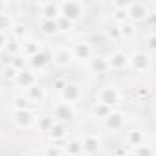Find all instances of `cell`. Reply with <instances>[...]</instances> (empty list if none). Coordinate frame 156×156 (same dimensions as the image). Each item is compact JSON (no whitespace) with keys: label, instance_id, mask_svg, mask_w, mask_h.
I'll use <instances>...</instances> for the list:
<instances>
[{"label":"cell","instance_id":"6da1fadb","mask_svg":"<svg viewBox=\"0 0 156 156\" xmlns=\"http://www.w3.org/2000/svg\"><path fill=\"white\" fill-rule=\"evenodd\" d=\"M59 13H61V17L68 19L70 22H75L85 15V6L81 2H61Z\"/></svg>","mask_w":156,"mask_h":156},{"label":"cell","instance_id":"7a4b0ae2","mask_svg":"<svg viewBox=\"0 0 156 156\" xmlns=\"http://www.w3.org/2000/svg\"><path fill=\"white\" fill-rule=\"evenodd\" d=\"M149 15V9L141 2H129L127 6V20L129 22H140Z\"/></svg>","mask_w":156,"mask_h":156},{"label":"cell","instance_id":"3957f363","mask_svg":"<svg viewBox=\"0 0 156 156\" xmlns=\"http://www.w3.org/2000/svg\"><path fill=\"white\" fill-rule=\"evenodd\" d=\"M96 98H98V103H101V105H105V107H108V108H112V107L118 105V101H119V94H118V90L112 88V87L101 88Z\"/></svg>","mask_w":156,"mask_h":156},{"label":"cell","instance_id":"277c9868","mask_svg":"<svg viewBox=\"0 0 156 156\" xmlns=\"http://www.w3.org/2000/svg\"><path fill=\"white\" fill-rule=\"evenodd\" d=\"M53 118L57 119V123H62L64 125V121H70L72 118H73V107L70 105V103H59V105H55V108H53Z\"/></svg>","mask_w":156,"mask_h":156},{"label":"cell","instance_id":"5b68a950","mask_svg":"<svg viewBox=\"0 0 156 156\" xmlns=\"http://www.w3.org/2000/svg\"><path fill=\"white\" fill-rule=\"evenodd\" d=\"M61 96H62V99H64V103H73V101H77L81 96H83V92H81V87L79 85H75V83H68V85H64V88L61 90Z\"/></svg>","mask_w":156,"mask_h":156},{"label":"cell","instance_id":"8992f818","mask_svg":"<svg viewBox=\"0 0 156 156\" xmlns=\"http://www.w3.org/2000/svg\"><path fill=\"white\" fill-rule=\"evenodd\" d=\"M39 9H41L42 20H57L61 17L57 2H42V4H39Z\"/></svg>","mask_w":156,"mask_h":156},{"label":"cell","instance_id":"52a82bcc","mask_svg":"<svg viewBox=\"0 0 156 156\" xmlns=\"http://www.w3.org/2000/svg\"><path fill=\"white\" fill-rule=\"evenodd\" d=\"M129 62H130V66H132L134 70H147L149 64L152 62V59H151V55L145 53V51H136L134 55L129 57Z\"/></svg>","mask_w":156,"mask_h":156},{"label":"cell","instance_id":"ba28073f","mask_svg":"<svg viewBox=\"0 0 156 156\" xmlns=\"http://www.w3.org/2000/svg\"><path fill=\"white\" fill-rule=\"evenodd\" d=\"M107 62H108V70L112 68V70H123L127 64H129V55L125 53V51H114L108 59H107Z\"/></svg>","mask_w":156,"mask_h":156},{"label":"cell","instance_id":"9c48e42d","mask_svg":"<svg viewBox=\"0 0 156 156\" xmlns=\"http://www.w3.org/2000/svg\"><path fill=\"white\" fill-rule=\"evenodd\" d=\"M35 81H37V77H35V73L30 72V70H20V72L17 73V77H15V83H17L20 88H26V90H28L30 87H33Z\"/></svg>","mask_w":156,"mask_h":156},{"label":"cell","instance_id":"30bf717a","mask_svg":"<svg viewBox=\"0 0 156 156\" xmlns=\"http://www.w3.org/2000/svg\"><path fill=\"white\" fill-rule=\"evenodd\" d=\"M13 119L19 127H30L33 121H35V114L28 108V110H15L13 114Z\"/></svg>","mask_w":156,"mask_h":156},{"label":"cell","instance_id":"8fae6325","mask_svg":"<svg viewBox=\"0 0 156 156\" xmlns=\"http://www.w3.org/2000/svg\"><path fill=\"white\" fill-rule=\"evenodd\" d=\"M105 123H107V129L110 130H119L123 125H125V118L121 112H110L107 118H105Z\"/></svg>","mask_w":156,"mask_h":156},{"label":"cell","instance_id":"7c38bea8","mask_svg":"<svg viewBox=\"0 0 156 156\" xmlns=\"http://www.w3.org/2000/svg\"><path fill=\"white\" fill-rule=\"evenodd\" d=\"M72 55L75 59H90L92 57V46L88 42H79V44H75L73 50H70Z\"/></svg>","mask_w":156,"mask_h":156},{"label":"cell","instance_id":"4fadbf2b","mask_svg":"<svg viewBox=\"0 0 156 156\" xmlns=\"http://www.w3.org/2000/svg\"><path fill=\"white\" fill-rule=\"evenodd\" d=\"M72 59H73V55H72V51H70L68 48H61V50H57L55 55H53V62L59 64V66H66V64H70Z\"/></svg>","mask_w":156,"mask_h":156},{"label":"cell","instance_id":"5bb4252c","mask_svg":"<svg viewBox=\"0 0 156 156\" xmlns=\"http://www.w3.org/2000/svg\"><path fill=\"white\" fill-rule=\"evenodd\" d=\"M90 70L96 73H105L108 70V62L105 57H90Z\"/></svg>","mask_w":156,"mask_h":156},{"label":"cell","instance_id":"9a60e30c","mask_svg":"<svg viewBox=\"0 0 156 156\" xmlns=\"http://www.w3.org/2000/svg\"><path fill=\"white\" fill-rule=\"evenodd\" d=\"M81 145H83V152L94 154V152H98V149H99V140H98L96 136H87V138L81 141Z\"/></svg>","mask_w":156,"mask_h":156},{"label":"cell","instance_id":"2e32d148","mask_svg":"<svg viewBox=\"0 0 156 156\" xmlns=\"http://www.w3.org/2000/svg\"><path fill=\"white\" fill-rule=\"evenodd\" d=\"M20 51H22L24 55H28V57H33V55H37V53L41 51V42H37V41H28V42H24V44L20 46Z\"/></svg>","mask_w":156,"mask_h":156},{"label":"cell","instance_id":"e0dca14e","mask_svg":"<svg viewBox=\"0 0 156 156\" xmlns=\"http://www.w3.org/2000/svg\"><path fill=\"white\" fill-rule=\"evenodd\" d=\"M26 98H28V101H30V103H39V101H42V99H44V90H42L41 87L33 85V87H30V88H28Z\"/></svg>","mask_w":156,"mask_h":156},{"label":"cell","instance_id":"ac0fdd59","mask_svg":"<svg viewBox=\"0 0 156 156\" xmlns=\"http://www.w3.org/2000/svg\"><path fill=\"white\" fill-rule=\"evenodd\" d=\"M48 62H50V57H48L46 53H42V51H39L37 55L30 57V64H31L33 68H44Z\"/></svg>","mask_w":156,"mask_h":156},{"label":"cell","instance_id":"d6986e66","mask_svg":"<svg viewBox=\"0 0 156 156\" xmlns=\"http://www.w3.org/2000/svg\"><path fill=\"white\" fill-rule=\"evenodd\" d=\"M141 141H143V134L140 132V130H132V132H127V143L130 145V147H140L141 145Z\"/></svg>","mask_w":156,"mask_h":156},{"label":"cell","instance_id":"ffe728a7","mask_svg":"<svg viewBox=\"0 0 156 156\" xmlns=\"http://www.w3.org/2000/svg\"><path fill=\"white\" fill-rule=\"evenodd\" d=\"M64 132H66V129H64V125L62 123H57V121H53V125H51V129L48 130V134L53 138V140H59V138H64Z\"/></svg>","mask_w":156,"mask_h":156},{"label":"cell","instance_id":"44dd1931","mask_svg":"<svg viewBox=\"0 0 156 156\" xmlns=\"http://www.w3.org/2000/svg\"><path fill=\"white\" fill-rule=\"evenodd\" d=\"M81 152H83V145H81V141H77V140L68 141V145H66V154H70V156H77V154H81Z\"/></svg>","mask_w":156,"mask_h":156},{"label":"cell","instance_id":"7402d4cb","mask_svg":"<svg viewBox=\"0 0 156 156\" xmlns=\"http://www.w3.org/2000/svg\"><path fill=\"white\" fill-rule=\"evenodd\" d=\"M118 30H119V37H132L134 33H136V28H134V24L132 22H123V24H119L118 26Z\"/></svg>","mask_w":156,"mask_h":156},{"label":"cell","instance_id":"603a6c76","mask_svg":"<svg viewBox=\"0 0 156 156\" xmlns=\"http://www.w3.org/2000/svg\"><path fill=\"white\" fill-rule=\"evenodd\" d=\"M110 112H112V108H108V107H105V105H101V103H96V105L92 107V114H94L96 118H101V119H105Z\"/></svg>","mask_w":156,"mask_h":156},{"label":"cell","instance_id":"cb8c5ba5","mask_svg":"<svg viewBox=\"0 0 156 156\" xmlns=\"http://www.w3.org/2000/svg\"><path fill=\"white\" fill-rule=\"evenodd\" d=\"M13 105H15V110H28L31 107V103L28 101L26 96H15L13 98Z\"/></svg>","mask_w":156,"mask_h":156},{"label":"cell","instance_id":"d4e9b609","mask_svg":"<svg viewBox=\"0 0 156 156\" xmlns=\"http://www.w3.org/2000/svg\"><path fill=\"white\" fill-rule=\"evenodd\" d=\"M41 30H42L46 35H53V33H57V31H59V28H57V20H42Z\"/></svg>","mask_w":156,"mask_h":156},{"label":"cell","instance_id":"484cf974","mask_svg":"<svg viewBox=\"0 0 156 156\" xmlns=\"http://www.w3.org/2000/svg\"><path fill=\"white\" fill-rule=\"evenodd\" d=\"M11 35H13L15 41H17V39H22V37L26 35V26H22V24H13V26H11Z\"/></svg>","mask_w":156,"mask_h":156},{"label":"cell","instance_id":"4316f807","mask_svg":"<svg viewBox=\"0 0 156 156\" xmlns=\"http://www.w3.org/2000/svg\"><path fill=\"white\" fill-rule=\"evenodd\" d=\"M13 26V20L9 15H4V13H0V31L4 33V30H11Z\"/></svg>","mask_w":156,"mask_h":156},{"label":"cell","instance_id":"83f0119b","mask_svg":"<svg viewBox=\"0 0 156 156\" xmlns=\"http://www.w3.org/2000/svg\"><path fill=\"white\" fill-rule=\"evenodd\" d=\"M57 28H59V31H70V30L73 28V22H70V20L64 19V17H59V19H57Z\"/></svg>","mask_w":156,"mask_h":156},{"label":"cell","instance_id":"f1b7e54d","mask_svg":"<svg viewBox=\"0 0 156 156\" xmlns=\"http://www.w3.org/2000/svg\"><path fill=\"white\" fill-rule=\"evenodd\" d=\"M132 152H134V156H152V149L151 147H145V145L136 147Z\"/></svg>","mask_w":156,"mask_h":156},{"label":"cell","instance_id":"f546056e","mask_svg":"<svg viewBox=\"0 0 156 156\" xmlns=\"http://www.w3.org/2000/svg\"><path fill=\"white\" fill-rule=\"evenodd\" d=\"M51 125H53V118H42V119H39V127H41L44 132H48V130L51 129Z\"/></svg>","mask_w":156,"mask_h":156},{"label":"cell","instance_id":"4dcf8cb0","mask_svg":"<svg viewBox=\"0 0 156 156\" xmlns=\"http://www.w3.org/2000/svg\"><path fill=\"white\" fill-rule=\"evenodd\" d=\"M145 44H147V50L149 51H154V48H156V35L154 33H149L147 39H145Z\"/></svg>","mask_w":156,"mask_h":156},{"label":"cell","instance_id":"1f68e13d","mask_svg":"<svg viewBox=\"0 0 156 156\" xmlns=\"http://www.w3.org/2000/svg\"><path fill=\"white\" fill-rule=\"evenodd\" d=\"M17 73H19V72H17V70H15V68H13L11 64L4 68V77H6V79H13V81H15V77H17Z\"/></svg>","mask_w":156,"mask_h":156},{"label":"cell","instance_id":"d6a6232c","mask_svg":"<svg viewBox=\"0 0 156 156\" xmlns=\"http://www.w3.org/2000/svg\"><path fill=\"white\" fill-rule=\"evenodd\" d=\"M6 50H8V51H11V53L15 55L17 51H20V46H19L15 41H11V42H8V44H6Z\"/></svg>","mask_w":156,"mask_h":156},{"label":"cell","instance_id":"836d02e7","mask_svg":"<svg viewBox=\"0 0 156 156\" xmlns=\"http://www.w3.org/2000/svg\"><path fill=\"white\" fill-rule=\"evenodd\" d=\"M44 156H61V151H59V147H46Z\"/></svg>","mask_w":156,"mask_h":156},{"label":"cell","instance_id":"e575fe53","mask_svg":"<svg viewBox=\"0 0 156 156\" xmlns=\"http://www.w3.org/2000/svg\"><path fill=\"white\" fill-rule=\"evenodd\" d=\"M107 33H108V37H110V39H112V37H119V30H118V26H116V28H110Z\"/></svg>","mask_w":156,"mask_h":156},{"label":"cell","instance_id":"d590c367","mask_svg":"<svg viewBox=\"0 0 156 156\" xmlns=\"http://www.w3.org/2000/svg\"><path fill=\"white\" fill-rule=\"evenodd\" d=\"M6 44H8V39H6V35L0 31V50L2 48H6Z\"/></svg>","mask_w":156,"mask_h":156},{"label":"cell","instance_id":"8d00e7d4","mask_svg":"<svg viewBox=\"0 0 156 156\" xmlns=\"http://www.w3.org/2000/svg\"><path fill=\"white\" fill-rule=\"evenodd\" d=\"M125 156H134V152L130 151V152H125Z\"/></svg>","mask_w":156,"mask_h":156},{"label":"cell","instance_id":"74e56055","mask_svg":"<svg viewBox=\"0 0 156 156\" xmlns=\"http://www.w3.org/2000/svg\"><path fill=\"white\" fill-rule=\"evenodd\" d=\"M61 156H70V154H66V152H61Z\"/></svg>","mask_w":156,"mask_h":156}]
</instances>
